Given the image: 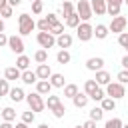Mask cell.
Returning a JSON list of instances; mask_svg holds the SVG:
<instances>
[{
	"instance_id": "8",
	"label": "cell",
	"mask_w": 128,
	"mask_h": 128,
	"mask_svg": "<svg viewBox=\"0 0 128 128\" xmlns=\"http://www.w3.org/2000/svg\"><path fill=\"white\" fill-rule=\"evenodd\" d=\"M8 48H10L14 54H18V56L24 54V48H26V46H24L22 36H10V38H8Z\"/></svg>"
},
{
	"instance_id": "6",
	"label": "cell",
	"mask_w": 128,
	"mask_h": 128,
	"mask_svg": "<svg viewBox=\"0 0 128 128\" xmlns=\"http://www.w3.org/2000/svg\"><path fill=\"white\" fill-rule=\"evenodd\" d=\"M36 40H38V44H40L42 50H48V48L56 46V36L52 32H38L36 34Z\"/></svg>"
},
{
	"instance_id": "16",
	"label": "cell",
	"mask_w": 128,
	"mask_h": 128,
	"mask_svg": "<svg viewBox=\"0 0 128 128\" xmlns=\"http://www.w3.org/2000/svg\"><path fill=\"white\" fill-rule=\"evenodd\" d=\"M88 100H90V96H88L86 92H78V94L72 98V102H74V106H76V108H86Z\"/></svg>"
},
{
	"instance_id": "39",
	"label": "cell",
	"mask_w": 128,
	"mask_h": 128,
	"mask_svg": "<svg viewBox=\"0 0 128 128\" xmlns=\"http://www.w3.org/2000/svg\"><path fill=\"white\" fill-rule=\"evenodd\" d=\"M42 10H44V2L42 0H34L32 2V12L34 14H42Z\"/></svg>"
},
{
	"instance_id": "4",
	"label": "cell",
	"mask_w": 128,
	"mask_h": 128,
	"mask_svg": "<svg viewBox=\"0 0 128 128\" xmlns=\"http://www.w3.org/2000/svg\"><path fill=\"white\" fill-rule=\"evenodd\" d=\"M76 36L80 42H88L94 38V26L90 22H80V26L76 28Z\"/></svg>"
},
{
	"instance_id": "22",
	"label": "cell",
	"mask_w": 128,
	"mask_h": 128,
	"mask_svg": "<svg viewBox=\"0 0 128 128\" xmlns=\"http://www.w3.org/2000/svg\"><path fill=\"white\" fill-rule=\"evenodd\" d=\"M108 34H110V30H108V26H104V24H98V26L94 28V36H96L98 40L108 38Z\"/></svg>"
},
{
	"instance_id": "45",
	"label": "cell",
	"mask_w": 128,
	"mask_h": 128,
	"mask_svg": "<svg viewBox=\"0 0 128 128\" xmlns=\"http://www.w3.org/2000/svg\"><path fill=\"white\" fill-rule=\"evenodd\" d=\"M8 38H10V36H6L4 32L0 34V48H2V46H8Z\"/></svg>"
},
{
	"instance_id": "34",
	"label": "cell",
	"mask_w": 128,
	"mask_h": 128,
	"mask_svg": "<svg viewBox=\"0 0 128 128\" xmlns=\"http://www.w3.org/2000/svg\"><path fill=\"white\" fill-rule=\"evenodd\" d=\"M36 28H38L40 32H50V28H52V26H50V22H48L46 18H42V20H38V22H36Z\"/></svg>"
},
{
	"instance_id": "56",
	"label": "cell",
	"mask_w": 128,
	"mask_h": 128,
	"mask_svg": "<svg viewBox=\"0 0 128 128\" xmlns=\"http://www.w3.org/2000/svg\"><path fill=\"white\" fill-rule=\"evenodd\" d=\"M124 2H126V4H128V0H124Z\"/></svg>"
},
{
	"instance_id": "43",
	"label": "cell",
	"mask_w": 128,
	"mask_h": 128,
	"mask_svg": "<svg viewBox=\"0 0 128 128\" xmlns=\"http://www.w3.org/2000/svg\"><path fill=\"white\" fill-rule=\"evenodd\" d=\"M46 20H48V22H50V26H54V24H58V22H60V20H58V16H56V14H48V16H46Z\"/></svg>"
},
{
	"instance_id": "31",
	"label": "cell",
	"mask_w": 128,
	"mask_h": 128,
	"mask_svg": "<svg viewBox=\"0 0 128 128\" xmlns=\"http://www.w3.org/2000/svg\"><path fill=\"white\" fill-rule=\"evenodd\" d=\"M74 12H76V10H74V4H72V2H64V4H62V16H64V18H68V16L74 14Z\"/></svg>"
},
{
	"instance_id": "42",
	"label": "cell",
	"mask_w": 128,
	"mask_h": 128,
	"mask_svg": "<svg viewBox=\"0 0 128 128\" xmlns=\"http://www.w3.org/2000/svg\"><path fill=\"white\" fill-rule=\"evenodd\" d=\"M118 82L124 84V86L128 84V70H120V72H118Z\"/></svg>"
},
{
	"instance_id": "29",
	"label": "cell",
	"mask_w": 128,
	"mask_h": 128,
	"mask_svg": "<svg viewBox=\"0 0 128 128\" xmlns=\"http://www.w3.org/2000/svg\"><path fill=\"white\" fill-rule=\"evenodd\" d=\"M76 94H78V86L76 84H66L64 86V96L66 98H74Z\"/></svg>"
},
{
	"instance_id": "7",
	"label": "cell",
	"mask_w": 128,
	"mask_h": 128,
	"mask_svg": "<svg viewBox=\"0 0 128 128\" xmlns=\"http://www.w3.org/2000/svg\"><path fill=\"white\" fill-rule=\"evenodd\" d=\"M126 24H128V18H126V16H116V18H112L108 30H110L112 34H118V36H120L122 32H126Z\"/></svg>"
},
{
	"instance_id": "47",
	"label": "cell",
	"mask_w": 128,
	"mask_h": 128,
	"mask_svg": "<svg viewBox=\"0 0 128 128\" xmlns=\"http://www.w3.org/2000/svg\"><path fill=\"white\" fill-rule=\"evenodd\" d=\"M8 4H10L12 8H16V6H20V4H22V0H8Z\"/></svg>"
},
{
	"instance_id": "53",
	"label": "cell",
	"mask_w": 128,
	"mask_h": 128,
	"mask_svg": "<svg viewBox=\"0 0 128 128\" xmlns=\"http://www.w3.org/2000/svg\"><path fill=\"white\" fill-rule=\"evenodd\" d=\"M72 128H82V126H72Z\"/></svg>"
},
{
	"instance_id": "36",
	"label": "cell",
	"mask_w": 128,
	"mask_h": 128,
	"mask_svg": "<svg viewBox=\"0 0 128 128\" xmlns=\"http://www.w3.org/2000/svg\"><path fill=\"white\" fill-rule=\"evenodd\" d=\"M10 90H12V88H10V82H8L6 78H4V80H0V96H8V94H10Z\"/></svg>"
},
{
	"instance_id": "35",
	"label": "cell",
	"mask_w": 128,
	"mask_h": 128,
	"mask_svg": "<svg viewBox=\"0 0 128 128\" xmlns=\"http://www.w3.org/2000/svg\"><path fill=\"white\" fill-rule=\"evenodd\" d=\"M34 120H36V112H32V110L22 112V122H24V124H32Z\"/></svg>"
},
{
	"instance_id": "21",
	"label": "cell",
	"mask_w": 128,
	"mask_h": 128,
	"mask_svg": "<svg viewBox=\"0 0 128 128\" xmlns=\"http://www.w3.org/2000/svg\"><path fill=\"white\" fill-rule=\"evenodd\" d=\"M100 108H102L104 112H114V110H116V100H114V98H108V96H106V98H104V100L100 102Z\"/></svg>"
},
{
	"instance_id": "1",
	"label": "cell",
	"mask_w": 128,
	"mask_h": 128,
	"mask_svg": "<svg viewBox=\"0 0 128 128\" xmlns=\"http://www.w3.org/2000/svg\"><path fill=\"white\" fill-rule=\"evenodd\" d=\"M36 28V22H34V18L30 16V14H20L18 16V32H20V36H28V34H32V30Z\"/></svg>"
},
{
	"instance_id": "37",
	"label": "cell",
	"mask_w": 128,
	"mask_h": 128,
	"mask_svg": "<svg viewBox=\"0 0 128 128\" xmlns=\"http://www.w3.org/2000/svg\"><path fill=\"white\" fill-rule=\"evenodd\" d=\"M0 16H2V20H6V18H12L14 16V8L8 4V6H4L2 10H0Z\"/></svg>"
},
{
	"instance_id": "33",
	"label": "cell",
	"mask_w": 128,
	"mask_h": 128,
	"mask_svg": "<svg viewBox=\"0 0 128 128\" xmlns=\"http://www.w3.org/2000/svg\"><path fill=\"white\" fill-rule=\"evenodd\" d=\"M104 128H124V124H122L120 118H110V120H106Z\"/></svg>"
},
{
	"instance_id": "25",
	"label": "cell",
	"mask_w": 128,
	"mask_h": 128,
	"mask_svg": "<svg viewBox=\"0 0 128 128\" xmlns=\"http://www.w3.org/2000/svg\"><path fill=\"white\" fill-rule=\"evenodd\" d=\"M70 60H72V56H70L68 50H60V52L56 54V62H58V64H68Z\"/></svg>"
},
{
	"instance_id": "12",
	"label": "cell",
	"mask_w": 128,
	"mask_h": 128,
	"mask_svg": "<svg viewBox=\"0 0 128 128\" xmlns=\"http://www.w3.org/2000/svg\"><path fill=\"white\" fill-rule=\"evenodd\" d=\"M52 74H54V72L50 70L48 64H38V68H36V76H38V80H50Z\"/></svg>"
},
{
	"instance_id": "44",
	"label": "cell",
	"mask_w": 128,
	"mask_h": 128,
	"mask_svg": "<svg viewBox=\"0 0 128 128\" xmlns=\"http://www.w3.org/2000/svg\"><path fill=\"white\" fill-rule=\"evenodd\" d=\"M122 4H124V0H106V6H118V8H122Z\"/></svg>"
},
{
	"instance_id": "26",
	"label": "cell",
	"mask_w": 128,
	"mask_h": 128,
	"mask_svg": "<svg viewBox=\"0 0 128 128\" xmlns=\"http://www.w3.org/2000/svg\"><path fill=\"white\" fill-rule=\"evenodd\" d=\"M96 90H98V84H96V80H86V82H84V92H86L88 96H92Z\"/></svg>"
},
{
	"instance_id": "52",
	"label": "cell",
	"mask_w": 128,
	"mask_h": 128,
	"mask_svg": "<svg viewBox=\"0 0 128 128\" xmlns=\"http://www.w3.org/2000/svg\"><path fill=\"white\" fill-rule=\"evenodd\" d=\"M38 128H50L48 124H38Z\"/></svg>"
},
{
	"instance_id": "2",
	"label": "cell",
	"mask_w": 128,
	"mask_h": 128,
	"mask_svg": "<svg viewBox=\"0 0 128 128\" xmlns=\"http://www.w3.org/2000/svg\"><path fill=\"white\" fill-rule=\"evenodd\" d=\"M26 102H28V106H30L32 112H42V110L46 108V100H44V96H40L38 92L26 94Z\"/></svg>"
},
{
	"instance_id": "24",
	"label": "cell",
	"mask_w": 128,
	"mask_h": 128,
	"mask_svg": "<svg viewBox=\"0 0 128 128\" xmlns=\"http://www.w3.org/2000/svg\"><path fill=\"white\" fill-rule=\"evenodd\" d=\"M64 20H66V26H68V28H78V26H80V22H82V20H80V16H78L76 12H74V14H70L68 18H64Z\"/></svg>"
},
{
	"instance_id": "5",
	"label": "cell",
	"mask_w": 128,
	"mask_h": 128,
	"mask_svg": "<svg viewBox=\"0 0 128 128\" xmlns=\"http://www.w3.org/2000/svg\"><path fill=\"white\" fill-rule=\"evenodd\" d=\"M106 96H108V98H114V100L124 98V96H126L124 84H120V82H110V84L106 86Z\"/></svg>"
},
{
	"instance_id": "23",
	"label": "cell",
	"mask_w": 128,
	"mask_h": 128,
	"mask_svg": "<svg viewBox=\"0 0 128 128\" xmlns=\"http://www.w3.org/2000/svg\"><path fill=\"white\" fill-rule=\"evenodd\" d=\"M0 114H2L4 122H14V120H16V110H14L12 106H6V108H4Z\"/></svg>"
},
{
	"instance_id": "11",
	"label": "cell",
	"mask_w": 128,
	"mask_h": 128,
	"mask_svg": "<svg viewBox=\"0 0 128 128\" xmlns=\"http://www.w3.org/2000/svg\"><path fill=\"white\" fill-rule=\"evenodd\" d=\"M90 6H92V12L96 16H104L106 14V0H90Z\"/></svg>"
},
{
	"instance_id": "40",
	"label": "cell",
	"mask_w": 128,
	"mask_h": 128,
	"mask_svg": "<svg viewBox=\"0 0 128 128\" xmlns=\"http://www.w3.org/2000/svg\"><path fill=\"white\" fill-rule=\"evenodd\" d=\"M52 114H54L56 118H64V114H66V106H64V104H58V106L52 110Z\"/></svg>"
},
{
	"instance_id": "57",
	"label": "cell",
	"mask_w": 128,
	"mask_h": 128,
	"mask_svg": "<svg viewBox=\"0 0 128 128\" xmlns=\"http://www.w3.org/2000/svg\"><path fill=\"white\" fill-rule=\"evenodd\" d=\"M30 2H34V0H30Z\"/></svg>"
},
{
	"instance_id": "48",
	"label": "cell",
	"mask_w": 128,
	"mask_h": 128,
	"mask_svg": "<svg viewBox=\"0 0 128 128\" xmlns=\"http://www.w3.org/2000/svg\"><path fill=\"white\" fill-rule=\"evenodd\" d=\"M120 64L124 66V70H128V54H126V56L122 58V62H120Z\"/></svg>"
},
{
	"instance_id": "32",
	"label": "cell",
	"mask_w": 128,
	"mask_h": 128,
	"mask_svg": "<svg viewBox=\"0 0 128 128\" xmlns=\"http://www.w3.org/2000/svg\"><path fill=\"white\" fill-rule=\"evenodd\" d=\"M106 98V90H102V86H98V90L90 96V100H94V102H102Z\"/></svg>"
},
{
	"instance_id": "46",
	"label": "cell",
	"mask_w": 128,
	"mask_h": 128,
	"mask_svg": "<svg viewBox=\"0 0 128 128\" xmlns=\"http://www.w3.org/2000/svg\"><path fill=\"white\" fill-rule=\"evenodd\" d=\"M82 128H96V122H94V120H88V122L82 124Z\"/></svg>"
},
{
	"instance_id": "13",
	"label": "cell",
	"mask_w": 128,
	"mask_h": 128,
	"mask_svg": "<svg viewBox=\"0 0 128 128\" xmlns=\"http://www.w3.org/2000/svg\"><path fill=\"white\" fill-rule=\"evenodd\" d=\"M4 78H6L8 82H12V80H22V70H18L16 66H10V68L4 70Z\"/></svg>"
},
{
	"instance_id": "10",
	"label": "cell",
	"mask_w": 128,
	"mask_h": 128,
	"mask_svg": "<svg viewBox=\"0 0 128 128\" xmlns=\"http://www.w3.org/2000/svg\"><path fill=\"white\" fill-rule=\"evenodd\" d=\"M72 42H74V38H72L68 32H64V34H60V36L56 38V46H58V48H62V50L70 48V46H72Z\"/></svg>"
},
{
	"instance_id": "41",
	"label": "cell",
	"mask_w": 128,
	"mask_h": 128,
	"mask_svg": "<svg viewBox=\"0 0 128 128\" xmlns=\"http://www.w3.org/2000/svg\"><path fill=\"white\" fill-rule=\"evenodd\" d=\"M118 44H120L122 48H126V50H128V32H122V34L118 36Z\"/></svg>"
},
{
	"instance_id": "55",
	"label": "cell",
	"mask_w": 128,
	"mask_h": 128,
	"mask_svg": "<svg viewBox=\"0 0 128 128\" xmlns=\"http://www.w3.org/2000/svg\"><path fill=\"white\" fill-rule=\"evenodd\" d=\"M124 128H128V124H126V126H124Z\"/></svg>"
},
{
	"instance_id": "20",
	"label": "cell",
	"mask_w": 128,
	"mask_h": 128,
	"mask_svg": "<svg viewBox=\"0 0 128 128\" xmlns=\"http://www.w3.org/2000/svg\"><path fill=\"white\" fill-rule=\"evenodd\" d=\"M8 98H10L12 102H22V100H26V94H24L22 88H12L10 94H8Z\"/></svg>"
},
{
	"instance_id": "54",
	"label": "cell",
	"mask_w": 128,
	"mask_h": 128,
	"mask_svg": "<svg viewBox=\"0 0 128 128\" xmlns=\"http://www.w3.org/2000/svg\"><path fill=\"white\" fill-rule=\"evenodd\" d=\"M64 2H72V0H64Z\"/></svg>"
},
{
	"instance_id": "49",
	"label": "cell",
	"mask_w": 128,
	"mask_h": 128,
	"mask_svg": "<svg viewBox=\"0 0 128 128\" xmlns=\"http://www.w3.org/2000/svg\"><path fill=\"white\" fill-rule=\"evenodd\" d=\"M0 128H14V126H12V122H2Z\"/></svg>"
},
{
	"instance_id": "3",
	"label": "cell",
	"mask_w": 128,
	"mask_h": 128,
	"mask_svg": "<svg viewBox=\"0 0 128 128\" xmlns=\"http://www.w3.org/2000/svg\"><path fill=\"white\" fill-rule=\"evenodd\" d=\"M76 14L80 16L82 22H90V18L94 16L92 6H90V0H78V4H76Z\"/></svg>"
},
{
	"instance_id": "30",
	"label": "cell",
	"mask_w": 128,
	"mask_h": 128,
	"mask_svg": "<svg viewBox=\"0 0 128 128\" xmlns=\"http://www.w3.org/2000/svg\"><path fill=\"white\" fill-rule=\"evenodd\" d=\"M34 60H36L38 64H46V62H48V50H38V52L34 54Z\"/></svg>"
},
{
	"instance_id": "38",
	"label": "cell",
	"mask_w": 128,
	"mask_h": 128,
	"mask_svg": "<svg viewBox=\"0 0 128 128\" xmlns=\"http://www.w3.org/2000/svg\"><path fill=\"white\" fill-rule=\"evenodd\" d=\"M50 32H52L56 38H58L60 34H64V22H58V24H54V26L50 28Z\"/></svg>"
},
{
	"instance_id": "28",
	"label": "cell",
	"mask_w": 128,
	"mask_h": 128,
	"mask_svg": "<svg viewBox=\"0 0 128 128\" xmlns=\"http://www.w3.org/2000/svg\"><path fill=\"white\" fill-rule=\"evenodd\" d=\"M102 118H104V110H102L100 106H98V108L94 106V108L90 110V120H94V122H100Z\"/></svg>"
},
{
	"instance_id": "27",
	"label": "cell",
	"mask_w": 128,
	"mask_h": 128,
	"mask_svg": "<svg viewBox=\"0 0 128 128\" xmlns=\"http://www.w3.org/2000/svg\"><path fill=\"white\" fill-rule=\"evenodd\" d=\"M58 104H62V102H60V96H54V94H50V96L46 98V108H48V110H54Z\"/></svg>"
},
{
	"instance_id": "51",
	"label": "cell",
	"mask_w": 128,
	"mask_h": 128,
	"mask_svg": "<svg viewBox=\"0 0 128 128\" xmlns=\"http://www.w3.org/2000/svg\"><path fill=\"white\" fill-rule=\"evenodd\" d=\"M4 6H8V0H0V10H2Z\"/></svg>"
},
{
	"instance_id": "18",
	"label": "cell",
	"mask_w": 128,
	"mask_h": 128,
	"mask_svg": "<svg viewBox=\"0 0 128 128\" xmlns=\"http://www.w3.org/2000/svg\"><path fill=\"white\" fill-rule=\"evenodd\" d=\"M16 68L22 70V72H24V70H30V58H28L26 54H20V56L16 58Z\"/></svg>"
},
{
	"instance_id": "17",
	"label": "cell",
	"mask_w": 128,
	"mask_h": 128,
	"mask_svg": "<svg viewBox=\"0 0 128 128\" xmlns=\"http://www.w3.org/2000/svg\"><path fill=\"white\" fill-rule=\"evenodd\" d=\"M22 82L28 84V86L38 84V76H36V72H32V70H24V72H22Z\"/></svg>"
},
{
	"instance_id": "15",
	"label": "cell",
	"mask_w": 128,
	"mask_h": 128,
	"mask_svg": "<svg viewBox=\"0 0 128 128\" xmlns=\"http://www.w3.org/2000/svg\"><path fill=\"white\" fill-rule=\"evenodd\" d=\"M94 80H96L98 86H108V84L112 82V76H110L106 70H100V72H96V78H94Z\"/></svg>"
},
{
	"instance_id": "19",
	"label": "cell",
	"mask_w": 128,
	"mask_h": 128,
	"mask_svg": "<svg viewBox=\"0 0 128 128\" xmlns=\"http://www.w3.org/2000/svg\"><path fill=\"white\" fill-rule=\"evenodd\" d=\"M50 84H52V88H64V86H66V78L56 72V74L50 76Z\"/></svg>"
},
{
	"instance_id": "9",
	"label": "cell",
	"mask_w": 128,
	"mask_h": 128,
	"mask_svg": "<svg viewBox=\"0 0 128 128\" xmlns=\"http://www.w3.org/2000/svg\"><path fill=\"white\" fill-rule=\"evenodd\" d=\"M86 68H88L90 72H100V70L104 68V58H100V56L88 58V60H86Z\"/></svg>"
},
{
	"instance_id": "50",
	"label": "cell",
	"mask_w": 128,
	"mask_h": 128,
	"mask_svg": "<svg viewBox=\"0 0 128 128\" xmlns=\"http://www.w3.org/2000/svg\"><path fill=\"white\" fill-rule=\"evenodd\" d=\"M14 128H28V124H24V122H18Z\"/></svg>"
},
{
	"instance_id": "14",
	"label": "cell",
	"mask_w": 128,
	"mask_h": 128,
	"mask_svg": "<svg viewBox=\"0 0 128 128\" xmlns=\"http://www.w3.org/2000/svg\"><path fill=\"white\" fill-rule=\"evenodd\" d=\"M36 92H38L40 96H50V92H52V84H50V80H38V84H36Z\"/></svg>"
},
{
	"instance_id": "58",
	"label": "cell",
	"mask_w": 128,
	"mask_h": 128,
	"mask_svg": "<svg viewBox=\"0 0 128 128\" xmlns=\"http://www.w3.org/2000/svg\"><path fill=\"white\" fill-rule=\"evenodd\" d=\"M42 2H44V0H42Z\"/></svg>"
}]
</instances>
